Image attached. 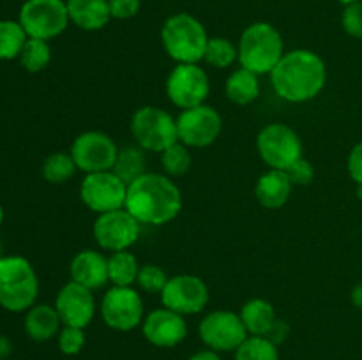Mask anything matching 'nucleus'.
Segmentation results:
<instances>
[{
  "label": "nucleus",
  "mask_w": 362,
  "mask_h": 360,
  "mask_svg": "<svg viewBox=\"0 0 362 360\" xmlns=\"http://www.w3.org/2000/svg\"><path fill=\"white\" fill-rule=\"evenodd\" d=\"M144 337L158 348H173L179 346L187 335V323L182 314L159 307L148 313L141 323Z\"/></svg>",
  "instance_id": "18"
},
{
  "label": "nucleus",
  "mask_w": 362,
  "mask_h": 360,
  "mask_svg": "<svg viewBox=\"0 0 362 360\" xmlns=\"http://www.w3.org/2000/svg\"><path fill=\"white\" fill-rule=\"evenodd\" d=\"M168 279L166 272L159 265L145 263L141 265L140 272H138L136 284L145 293H161Z\"/></svg>",
  "instance_id": "33"
},
{
  "label": "nucleus",
  "mask_w": 362,
  "mask_h": 360,
  "mask_svg": "<svg viewBox=\"0 0 362 360\" xmlns=\"http://www.w3.org/2000/svg\"><path fill=\"white\" fill-rule=\"evenodd\" d=\"M126 194L127 186L113 172L87 173L81 180V201L98 215L126 207Z\"/></svg>",
  "instance_id": "14"
},
{
  "label": "nucleus",
  "mask_w": 362,
  "mask_h": 360,
  "mask_svg": "<svg viewBox=\"0 0 362 360\" xmlns=\"http://www.w3.org/2000/svg\"><path fill=\"white\" fill-rule=\"evenodd\" d=\"M166 95L173 106L189 109L205 104L211 94V80L198 64H177L166 78Z\"/></svg>",
  "instance_id": "10"
},
{
  "label": "nucleus",
  "mask_w": 362,
  "mask_h": 360,
  "mask_svg": "<svg viewBox=\"0 0 362 360\" xmlns=\"http://www.w3.org/2000/svg\"><path fill=\"white\" fill-rule=\"evenodd\" d=\"M225 94L233 104H251L260 95V80H258V74H255L250 69H244V67H239L226 80Z\"/></svg>",
  "instance_id": "24"
},
{
  "label": "nucleus",
  "mask_w": 362,
  "mask_h": 360,
  "mask_svg": "<svg viewBox=\"0 0 362 360\" xmlns=\"http://www.w3.org/2000/svg\"><path fill=\"white\" fill-rule=\"evenodd\" d=\"M28 35L20 21H0V60H13L20 56Z\"/></svg>",
  "instance_id": "27"
},
{
  "label": "nucleus",
  "mask_w": 362,
  "mask_h": 360,
  "mask_svg": "<svg viewBox=\"0 0 362 360\" xmlns=\"http://www.w3.org/2000/svg\"><path fill=\"white\" fill-rule=\"evenodd\" d=\"M191 162H193V157H191L189 147H186L184 143L177 141L172 147H168L166 150L161 152V166L165 175L168 176H182L189 172Z\"/></svg>",
  "instance_id": "32"
},
{
  "label": "nucleus",
  "mask_w": 362,
  "mask_h": 360,
  "mask_svg": "<svg viewBox=\"0 0 362 360\" xmlns=\"http://www.w3.org/2000/svg\"><path fill=\"white\" fill-rule=\"evenodd\" d=\"M39 279L30 261L23 256L0 258V306L21 313L35 306Z\"/></svg>",
  "instance_id": "5"
},
{
  "label": "nucleus",
  "mask_w": 362,
  "mask_h": 360,
  "mask_svg": "<svg viewBox=\"0 0 362 360\" xmlns=\"http://www.w3.org/2000/svg\"><path fill=\"white\" fill-rule=\"evenodd\" d=\"M92 235L101 249L110 253L126 251L136 244L140 236V222L126 208H119L99 214L92 226Z\"/></svg>",
  "instance_id": "16"
},
{
  "label": "nucleus",
  "mask_w": 362,
  "mask_h": 360,
  "mask_svg": "<svg viewBox=\"0 0 362 360\" xmlns=\"http://www.w3.org/2000/svg\"><path fill=\"white\" fill-rule=\"evenodd\" d=\"M71 281L85 286L88 289H99L110 282L108 258L94 249H83L76 253L69 265Z\"/></svg>",
  "instance_id": "19"
},
{
  "label": "nucleus",
  "mask_w": 362,
  "mask_h": 360,
  "mask_svg": "<svg viewBox=\"0 0 362 360\" xmlns=\"http://www.w3.org/2000/svg\"><path fill=\"white\" fill-rule=\"evenodd\" d=\"M293 191L292 180L288 179L283 169H271L265 172L255 186V196L258 203L265 208H281L290 200V194Z\"/></svg>",
  "instance_id": "20"
},
{
  "label": "nucleus",
  "mask_w": 362,
  "mask_h": 360,
  "mask_svg": "<svg viewBox=\"0 0 362 360\" xmlns=\"http://www.w3.org/2000/svg\"><path fill=\"white\" fill-rule=\"evenodd\" d=\"M346 169H349V175L354 182L362 184V141L350 150Z\"/></svg>",
  "instance_id": "38"
},
{
  "label": "nucleus",
  "mask_w": 362,
  "mask_h": 360,
  "mask_svg": "<svg viewBox=\"0 0 362 360\" xmlns=\"http://www.w3.org/2000/svg\"><path fill=\"white\" fill-rule=\"evenodd\" d=\"M124 208L140 224H168L182 210V193L172 176L147 172L127 186Z\"/></svg>",
  "instance_id": "1"
},
{
  "label": "nucleus",
  "mask_w": 362,
  "mask_h": 360,
  "mask_svg": "<svg viewBox=\"0 0 362 360\" xmlns=\"http://www.w3.org/2000/svg\"><path fill=\"white\" fill-rule=\"evenodd\" d=\"M69 21L64 0H27L20 9V23L28 37L42 41L62 34Z\"/></svg>",
  "instance_id": "8"
},
{
  "label": "nucleus",
  "mask_w": 362,
  "mask_h": 360,
  "mask_svg": "<svg viewBox=\"0 0 362 360\" xmlns=\"http://www.w3.org/2000/svg\"><path fill=\"white\" fill-rule=\"evenodd\" d=\"M159 295L163 307H168L182 316L202 313L211 300L207 282L194 274L173 275Z\"/></svg>",
  "instance_id": "15"
},
{
  "label": "nucleus",
  "mask_w": 362,
  "mask_h": 360,
  "mask_svg": "<svg viewBox=\"0 0 362 360\" xmlns=\"http://www.w3.org/2000/svg\"><path fill=\"white\" fill-rule=\"evenodd\" d=\"M341 4H345V6H349V4H356V2H361V0H339Z\"/></svg>",
  "instance_id": "44"
},
{
  "label": "nucleus",
  "mask_w": 362,
  "mask_h": 360,
  "mask_svg": "<svg viewBox=\"0 0 362 360\" xmlns=\"http://www.w3.org/2000/svg\"><path fill=\"white\" fill-rule=\"evenodd\" d=\"M233 353V360H281L278 346L264 335H247Z\"/></svg>",
  "instance_id": "29"
},
{
  "label": "nucleus",
  "mask_w": 362,
  "mask_h": 360,
  "mask_svg": "<svg viewBox=\"0 0 362 360\" xmlns=\"http://www.w3.org/2000/svg\"><path fill=\"white\" fill-rule=\"evenodd\" d=\"M189 360H221V356H219L218 352L207 348V349H202V352L193 353V355L189 356Z\"/></svg>",
  "instance_id": "40"
},
{
  "label": "nucleus",
  "mask_w": 362,
  "mask_h": 360,
  "mask_svg": "<svg viewBox=\"0 0 362 360\" xmlns=\"http://www.w3.org/2000/svg\"><path fill=\"white\" fill-rule=\"evenodd\" d=\"M110 14L115 20H129L140 11V0H108Z\"/></svg>",
  "instance_id": "37"
},
{
  "label": "nucleus",
  "mask_w": 362,
  "mask_h": 360,
  "mask_svg": "<svg viewBox=\"0 0 362 360\" xmlns=\"http://www.w3.org/2000/svg\"><path fill=\"white\" fill-rule=\"evenodd\" d=\"M78 166L71 152H53L42 162V176L49 184H64L76 173Z\"/></svg>",
  "instance_id": "28"
},
{
  "label": "nucleus",
  "mask_w": 362,
  "mask_h": 360,
  "mask_svg": "<svg viewBox=\"0 0 362 360\" xmlns=\"http://www.w3.org/2000/svg\"><path fill=\"white\" fill-rule=\"evenodd\" d=\"M341 25L343 30L350 37L362 39V0L361 2L345 6V11L341 14Z\"/></svg>",
  "instance_id": "35"
},
{
  "label": "nucleus",
  "mask_w": 362,
  "mask_h": 360,
  "mask_svg": "<svg viewBox=\"0 0 362 360\" xmlns=\"http://www.w3.org/2000/svg\"><path fill=\"white\" fill-rule=\"evenodd\" d=\"M239 64L255 74H271L285 55L281 32L267 21L251 23L239 39Z\"/></svg>",
  "instance_id": "3"
},
{
  "label": "nucleus",
  "mask_w": 362,
  "mask_h": 360,
  "mask_svg": "<svg viewBox=\"0 0 362 360\" xmlns=\"http://www.w3.org/2000/svg\"><path fill=\"white\" fill-rule=\"evenodd\" d=\"M113 173L122 180L126 186L138 179V176L147 173V159H145V150L136 147H124L119 148V155L113 164Z\"/></svg>",
  "instance_id": "25"
},
{
  "label": "nucleus",
  "mask_w": 362,
  "mask_h": 360,
  "mask_svg": "<svg viewBox=\"0 0 362 360\" xmlns=\"http://www.w3.org/2000/svg\"><path fill=\"white\" fill-rule=\"evenodd\" d=\"M2 221H4V208L2 205H0V224H2Z\"/></svg>",
  "instance_id": "45"
},
{
  "label": "nucleus",
  "mask_w": 362,
  "mask_h": 360,
  "mask_svg": "<svg viewBox=\"0 0 362 360\" xmlns=\"http://www.w3.org/2000/svg\"><path fill=\"white\" fill-rule=\"evenodd\" d=\"M55 309L66 327L87 328L95 316V296L92 289L69 281L60 288L55 299Z\"/></svg>",
  "instance_id": "17"
},
{
  "label": "nucleus",
  "mask_w": 362,
  "mask_h": 360,
  "mask_svg": "<svg viewBox=\"0 0 362 360\" xmlns=\"http://www.w3.org/2000/svg\"><path fill=\"white\" fill-rule=\"evenodd\" d=\"M327 81L324 59L311 49L285 52L271 73V83L276 95L286 102H308L317 97Z\"/></svg>",
  "instance_id": "2"
},
{
  "label": "nucleus",
  "mask_w": 362,
  "mask_h": 360,
  "mask_svg": "<svg viewBox=\"0 0 362 360\" xmlns=\"http://www.w3.org/2000/svg\"><path fill=\"white\" fill-rule=\"evenodd\" d=\"M60 325L62 321H60L55 306H48V304L32 306L25 316V332L28 337L37 342L49 341L52 337L59 335Z\"/></svg>",
  "instance_id": "22"
},
{
  "label": "nucleus",
  "mask_w": 362,
  "mask_h": 360,
  "mask_svg": "<svg viewBox=\"0 0 362 360\" xmlns=\"http://www.w3.org/2000/svg\"><path fill=\"white\" fill-rule=\"evenodd\" d=\"M69 20L81 30H101L112 20L108 0H67Z\"/></svg>",
  "instance_id": "21"
},
{
  "label": "nucleus",
  "mask_w": 362,
  "mask_h": 360,
  "mask_svg": "<svg viewBox=\"0 0 362 360\" xmlns=\"http://www.w3.org/2000/svg\"><path fill=\"white\" fill-rule=\"evenodd\" d=\"M0 258H2V242H0Z\"/></svg>",
  "instance_id": "46"
},
{
  "label": "nucleus",
  "mask_w": 362,
  "mask_h": 360,
  "mask_svg": "<svg viewBox=\"0 0 362 360\" xmlns=\"http://www.w3.org/2000/svg\"><path fill=\"white\" fill-rule=\"evenodd\" d=\"M11 353V342L9 339H6L4 335H0V360L4 359V356H7Z\"/></svg>",
  "instance_id": "42"
},
{
  "label": "nucleus",
  "mask_w": 362,
  "mask_h": 360,
  "mask_svg": "<svg viewBox=\"0 0 362 360\" xmlns=\"http://www.w3.org/2000/svg\"><path fill=\"white\" fill-rule=\"evenodd\" d=\"M49 60H52V48H49L48 41L28 37L20 53L21 66L28 73H39L48 66Z\"/></svg>",
  "instance_id": "31"
},
{
  "label": "nucleus",
  "mask_w": 362,
  "mask_h": 360,
  "mask_svg": "<svg viewBox=\"0 0 362 360\" xmlns=\"http://www.w3.org/2000/svg\"><path fill=\"white\" fill-rule=\"evenodd\" d=\"M204 60L216 69H226L239 60V48L226 37H209Z\"/></svg>",
  "instance_id": "30"
},
{
  "label": "nucleus",
  "mask_w": 362,
  "mask_h": 360,
  "mask_svg": "<svg viewBox=\"0 0 362 360\" xmlns=\"http://www.w3.org/2000/svg\"><path fill=\"white\" fill-rule=\"evenodd\" d=\"M140 263L136 256L126 251H115L108 258V279L113 286H133L136 284Z\"/></svg>",
  "instance_id": "26"
},
{
  "label": "nucleus",
  "mask_w": 362,
  "mask_h": 360,
  "mask_svg": "<svg viewBox=\"0 0 362 360\" xmlns=\"http://www.w3.org/2000/svg\"><path fill=\"white\" fill-rule=\"evenodd\" d=\"M131 134L138 147L159 154L179 141L177 119L158 106H141L133 113Z\"/></svg>",
  "instance_id": "6"
},
{
  "label": "nucleus",
  "mask_w": 362,
  "mask_h": 360,
  "mask_svg": "<svg viewBox=\"0 0 362 360\" xmlns=\"http://www.w3.org/2000/svg\"><path fill=\"white\" fill-rule=\"evenodd\" d=\"M99 313L106 327L129 332L144 323V300L133 286H112L103 295Z\"/></svg>",
  "instance_id": "9"
},
{
  "label": "nucleus",
  "mask_w": 362,
  "mask_h": 360,
  "mask_svg": "<svg viewBox=\"0 0 362 360\" xmlns=\"http://www.w3.org/2000/svg\"><path fill=\"white\" fill-rule=\"evenodd\" d=\"M85 346V328L66 327L62 325L59 332V348L64 355H78Z\"/></svg>",
  "instance_id": "34"
},
{
  "label": "nucleus",
  "mask_w": 362,
  "mask_h": 360,
  "mask_svg": "<svg viewBox=\"0 0 362 360\" xmlns=\"http://www.w3.org/2000/svg\"><path fill=\"white\" fill-rule=\"evenodd\" d=\"M240 318L250 335H267L274 321L278 320L276 309L269 300L251 299L240 309Z\"/></svg>",
  "instance_id": "23"
},
{
  "label": "nucleus",
  "mask_w": 362,
  "mask_h": 360,
  "mask_svg": "<svg viewBox=\"0 0 362 360\" xmlns=\"http://www.w3.org/2000/svg\"><path fill=\"white\" fill-rule=\"evenodd\" d=\"M257 150L269 168L285 172L292 162L303 157V141L296 129L286 124L272 122L258 133Z\"/></svg>",
  "instance_id": "7"
},
{
  "label": "nucleus",
  "mask_w": 362,
  "mask_h": 360,
  "mask_svg": "<svg viewBox=\"0 0 362 360\" xmlns=\"http://www.w3.org/2000/svg\"><path fill=\"white\" fill-rule=\"evenodd\" d=\"M290 335V325L286 323L285 320H276L274 325L271 327V330L267 332V335H264V337H267L269 341L274 342L276 346H279L281 342H285L286 339H288Z\"/></svg>",
  "instance_id": "39"
},
{
  "label": "nucleus",
  "mask_w": 362,
  "mask_h": 360,
  "mask_svg": "<svg viewBox=\"0 0 362 360\" xmlns=\"http://www.w3.org/2000/svg\"><path fill=\"white\" fill-rule=\"evenodd\" d=\"M198 334L204 344L214 352H235L247 339V330L239 313L218 309L204 316L198 325Z\"/></svg>",
  "instance_id": "11"
},
{
  "label": "nucleus",
  "mask_w": 362,
  "mask_h": 360,
  "mask_svg": "<svg viewBox=\"0 0 362 360\" xmlns=\"http://www.w3.org/2000/svg\"><path fill=\"white\" fill-rule=\"evenodd\" d=\"M293 186H310L315 179V168L308 159L299 157L285 169Z\"/></svg>",
  "instance_id": "36"
},
{
  "label": "nucleus",
  "mask_w": 362,
  "mask_h": 360,
  "mask_svg": "<svg viewBox=\"0 0 362 360\" xmlns=\"http://www.w3.org/2000/svg\"><path fill=\"white\" fill-rule=\"evenodd\" d=\"M357 198L362 200V184H357Z\"/></svg>",
  "instance_id": "43"
},
{
  "label": "nucleus",
  "mask_w": 362,
  "mask_h": 360,
  "mask_svg": "<svg viewBox=\"0 0 362 360\" xmlns=\"http://www.w3.org/2000/svg\"><path fill=\"white\" fill-rule=\"evenodd\" d=\"M161 42L166 55L177 64H198L204 60L209 34L193 14L177 13L163 25Z\"/></svg>",
  "instance_id": "4"
},
{
  "label": "nucleus",
  "mask_w": 362,
  "mask_h": 360,
  "mask_svg": "<svg viewBox=\"0 0 362 360\" xmlns=\"http://www.w3.org/2000/svg\"><path fill=\"white\" fill-rule=\"evenodd\" d=\"M350 300H352V304L357 309L362 311V281L357 282L352 288V292H350Z\"/></svg>",
  "instance_id": "41"
},
{
  "label": "nucleus",
  "mask_w": 362,
  "mask_h": 360,
  "mask_svg": "<svg viewBox=\"0 0 362 360\" xmlns=\"http://www.w3.org/2000/svg\"><path fill=\"white\" fill-rule=\"evenodd\" d=\"M223 131V119L214 106L200 104L182 109L177 116L179 141L189 148L211 147Z\"/></svg>",
  "instance_id": "12"
},
{
  "label": "nucleus",
  "mask_w": 362,
  "mask_h": 360,
  "mask_svg": "<svg viewBox=\"0 0 362 360\" xmlns=\"http://www.w3.org/2000/svg\"><path fill=\"white\" fill-rule=\"evenodd\" d=\"M71 155L78 169L85 173L112 172L119 155V147L103 131H85L74 138Z\"/></svg>",
  "instance_id": "13"
}]
</instances>
